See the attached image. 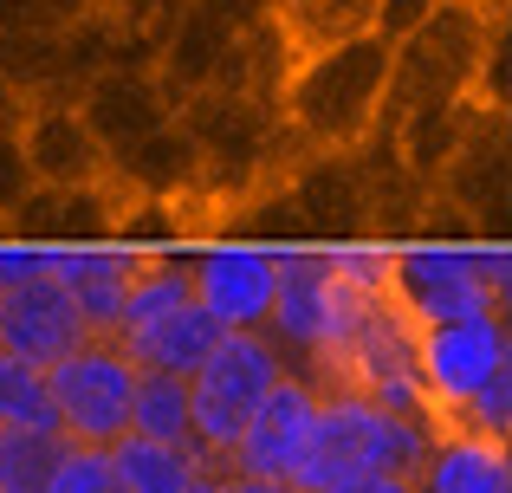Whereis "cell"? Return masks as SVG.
<instances>
[{"mask_svg":"<svg viewBox=\"0 0 512 493\" xmlns=\"http://www.w3.org/2000/svg\"><path fill=\"white\" fill-rule=\"evenodd\" d=\"M389 91V39L363 33L286 65L273 91V117L292 156H350L376 137Z\"/></svg>","mask_w":512,"mask_h":493,"instance_id":"obj_1","label":"cell"},{"mask_svg":"<svg viewBox=\"0 0 512 493\" xmlns=\"http://www.w3.org/2000/svg\"><path fill=\"white\" fill-rule=\"evenodd\" d=\"M500 26H506V0H435L389 46L383 124L415 111V104L480 98V65H487V46H493Z\"/></svg>","mask_w":512,"mask_h":493,"instance_id":"obj_2","label":"cell"},{"mask_svg":"<svg viewBox=\"0 0 512 493\" xmlns=\"http://www.w3.org/2000/svg\"><path fill=\"white\" fill-rule=\"evenodd\" d=\"M512 260L506 241L435 247L402 241L389 247V299L409 325H461V318H506Z\"/></svg>","mask_w":512,"mask_h":493,"instance_id":"obj_3","label":"cell"},{"mask_svg":"<svg viewBox=\"0 0 512 493\" xmlns=\"http://www.w3.org/2000/svg\"><path fill=\"white\" fill-rule=\"evenodd\" d=\"M318 429H312V448L299 461V481L305 493H325V487H344V481H363V474H422L428 461V422H409V416H389V409L363 403L350 390H318Z\"/></svg>","mask_w":512,"mask_h":493,"instance_id":"obj_4","label":"cell"},{"mask_svg":"<svg viewBox=\"0 0 512 493\" xmlns=\"http://www.w3.org/2000/svg\"><path fill=\"white\" fill-rule=\"evenodd\" d=\"M279 377H286V357L266 331H221L214 351L188 377V442H195V455L227 474L240 429Z\"/></svg>","mask_w":512,"mask_h":493,"instance_id":"obj_5","label":"cell"},{"mask_svg":"<svg viewBox=\"0 0 512 493\" xmlns=\"http://www.w3.org/2000/svg\"><path fill=\"white\" fill-rule=\"evenodd\" d=\"M512 370L506 318H461V325H415V383L428 403V435H448L461 409Z\"/></svg>","mask_w":512,"mask_h":493,"instance_id":"obj_6","label":"cell"},{"mask_svg":"<svg viewBox=\"0 0 512 493\" xmlns=\"http://www.w3.org/2000/svg\"><path fill=\"white\" fill-rule=\"evenodd\" d=\"M52 416L59 435L78 448H111L117 435H130V390H137V364L117 351V338H85L46 364Z\"/></svg>","mask_w":512,"mask_h":493,"instance_id":"obj_7","label":"cell"},{"mask_svg":"<svg viewBox=\"0 0 512 493\" xmlns=\"http://www.w3.org/2000/svg\"><path fill=\"white\" fill-rule=\"evenodd\" d=\"M188 292L221 331H260L279 292V253L247 241H208L188 253Z\"/></svg>","mask_w":512,"mask_h":493,"instance_id":"obj_8","label":"cell"},{"mask_svg":"<svg viewBox=\"0 0 512 493\" xmlns=\"http://www.w3.org/2000/svg\"><path fill=\"white\" fill-rule=\"evenodd\" d=\"M318 383H305L299 370H286V377L273 383V390L260 396V409L247 416V429H240L234 455H227V474H260V481H292L305 461V448H312V429H318Z\"/></svg>","mask_w":512,"mask_h":493,"instance_id":"obj_9","label":"cell"},{"mask_svg":"<svg viewBox=\"0 0 512 493\" xmlns=\"http://www.w3.org/2000/svg\"><path fill=\"white\" fill-rule=\"evenodd\" d=\"M286 195L299 208L305 247H357L370 241V195H363L357 156H292Z\"/></svg>","mask_w":512,"mask_h":493,"instance_id":"obj_10","label":"cell"},{"mask_svg":"<svg viewBox=\"0 0 512 493\" xmlns=\"http://www.w3.org/2000/svg\"><path fill=\"white\" fill-rule=\"evenodd\" d=\"M20 156L33 169V182L46 189H85V182H111V156L98 150V137L85 130L72 98H26L13 117Z\"/></svg>","mask_w":512,"mask_h":493,"instance_id":"obj_11","label":"cell"},{"mask_svg":"<svg viewBox=\"0 0 512 493\" xmlns=\"http://www.w3.org/2000/svg\"><path fill=\"white\" fill-rule=\"evenodd\" d=\"M72 104H78V117H85V130L98 137L104 156H124L130 143H143L150 130H163L175 117L169 91L143 65H104V72H91L72 91Z\"/></svg>","mask_w":512,"mask_h":493,"instance_id":"obj_12","label":"cell"},{"mask_svg":"<svg viewBox=\"0 0 512 493\" xmlns=\"http://www.w3.org/2000/svg\"><path fill=\"white\" fill-rule=\"evenodd\" d=\"M506 111H480V124L467 130V143L448 156V169L435 176V195L454 208V215L474 221L480 241H500L506 228Z\"/></svg>","mask_w":512,"mask_h":493,"instance_id":"obj_13","label":"cell"},{"mask_svg":"<svg viewBox=\"0 0 512 493\" xmlns=\"http://www.w3.org/2000/svg\"><path fill=\"white\" fill-rule=\"evenodd\" d=\"M85 318H78L72 292L59 286L52 273L26 279V286H7L0 292V351L20 357V364H59L72 344H85Z\"/></svg>","mask_w":512,"mask_h":493,"instance_id":"obj_14","label":"cell"},{"mask_svg":"<svg viewBox=\"0 0 512 493\" xmlns=\"http://www.w3.org/2000/svg\"><path fill=\"white\" fill-rule=\"evenodd\" d=\"M234 39H240V33L208 7V0H182V7L169 13L163 39H156V65H150L156 85L169 91V104H182V98H195V91H208L214 78H221L227 46H234Z\"/></svg>","mask_w":512,"mask_h":493,"instance_id":"obj_15","label":"cell"},{"mask_svg":"<svg viewBox=\"0 0 512 493\" xmlns=\"http://www.w3.org/2000/svg\"><path fill=\"white\" fill-rule=\"evenodd\" d=\"M111 189L124 195V202H175V215H182V208L195 202V189H201L195 137L169 117L163 130H150V137L130 143L124 156H111Z\"/></svg>","mask_w":512,"mask_h":493,"instance_id":"obj_16","label":"cell"},{"mask_svg":"<svg viewBox=\"0 0 512 493\" xmlns=\"http://www.w3.org/2000/svg\"><path fill=\"white\" fill-rule=\"evenodd\" d=\"M143 253L104 241V247H46V273L72 292L78 318H85L91 338H117V318H124V286L137 273Z\"/></svg>","mask_w":512,"mask_h":493,"instance_id":"obj_17","label":"cell"},{"mask_svg":"<svg viewBox=\"0 0 512 493\" xmlns=\"http://www.w3.org/2000/svg\"><path fill=\"white\" fill-rule=\"evenodd\" d=\"M480 111L487 104L480 98H454V104H415V111L389 117V150H396V163L409 169L422 189H435V176L448 169V156L467 143V130L480 124Z\"/></svg>","mask_w":512,"mask_h":493,"instance_id":"obj_18","label":"cell"},{"mask_svg":"<svg viewBox=\"0 0 512 493\" xmlns=\"http://www.w3.org/2000/svg\"><path fill=\"white\" fill-rule=\"evenodd\" d=\"M214 338H221V325H214V318L201 312L195 299H188V305H175V312L150 318V325L117 331V351H124L137 370H163V377H195V364L214 351Z\"/></svg>","mask_w":512,"mask_h":493,"instance_id":"obj_19","label":"cell"},{"mask_svg":"<svg viewBox=\"0 0 512 493\" xmlns=\"http://www.w3.org/2000/svg\"><path fill=\"white\" fill-rule=\"evenodd\" d=\"M376 13H383V0H273V7H266V26H273L279 52H286V65H292V59H305V52L338 46V39L376 33Z\"/></svg>","mask_w":512,"mask_h":493,"instance_id":"obj_20","label":"cell"},{"mask_svg":"<svg viewBox=\"0 0 512 493\" xmlns=\"http://www.w3.org/2000/svg\"><path fill=\"white\" fill-rule=\"evenodd\" d=\"M415 493H512L506 442L493 435H435L415 474Z\"/></svg>","mask_w":512,"mask_h":493,"instance_id":"obj_21","label":"cell"},{"mask_svg":"<svg viewBox=\"0 0 512 493\" xmlns=\"http://www.w3.org/2000/svg\"><path fill=\"white\" fill-rule=\"evenodd\" d=\"M111 468L124 493H195L201 481H214V461H201L195 448H169V442H143V435H117L111 442Z\"/></svg>","mask_w":512,"mask_h":493,"instance_id":"obj_22","label":"cell"},{"mask_svg":"<svg viewBox=\"0 0 512 493\" xmlns=\"http://www.w3.org/2000/svg\"><path fill=\"white\" fill-rule=\"evenodd\" d=\"M130 435L169 442V448H195L188 442V377L137 370V390H130Z\"/></svg>","mask_w":512,"mask_h":493,"instance_id":"obj_23","label":"cell"},{"mask_svg":"<svg viewBox=\"0 0 512 493\" xmlns=\"http://www.w3.org/2000/svg\"><path fill=\"white\" fill-rule=\"evenodd\" d=\"M0 429H33V435H59V416H52V390L46 370L20 364V357L0 351Z\"/></svg>","mask_w":512,"mask_h":493,"instance_id":"obj_24","label":"cell"},{"mask_svg":"<svg viewBox=\"0 0 512 493\" xmlns=\"http://www.w3.org/2000/svg\"><path fill=\"white\" fill-rule=\"evenodd\" d=\"M65 435H33V429H0V493H46V474L59 461Z\"/></svg>","mask_w":512,"mask_h":493,"instance_id":"obj_25","label":"cell"},{"mask_svg":"<svg viewBox=\"0 0 512 493\" xmlns=\"http://www.w3.org/2000/svg\"><path fill=\"white\" fill-rule=\"evenodd\" d=\"M46 493H124V481H117V468H111V448L65 442L59 461H52V474H46Z\"/></svg>","mask_w":512,"mask_h":493,"instance_id":"obj_26","label":"cell"},{"mask_svg":"<svg viewBox=\"0 0 512 493\" xmlns=\"http://www.w3.org/2000/svg\"><path fill=\"white\" fill-rule=\"evenodd\" d=\"M26 189H33V169H26L20 137H13V124H7L0 130V228H7V215L26 202Z\"/></svg>","mask_w":512,"mask_h":493,"instance_id":"obj_27","label":"cell"},{"mask_svg":"<svg viewBox=\"0 0 512 493\" xmlns=\"http://www.w3.org/2000/svg\"><path fill=\"white\" fill-rule=\"evenodd\" d=\"M91 7H98L104 20L130 26V33H163V26H169V13L182 7V0H91Z\"/></svg>","mask_w":512,"mask_h":493,"instance_id":"obj_28","label":"cell"},{"mask_svg":"<svg viewBox=\"0 0 512 493\" xmlns=\"http://www.w3.org/2000/svg\"><path fill=\"white\" fill-rule=\"evenodd\" d=\"M46 273V247H26V241H7L0 234V292L7 286H26V279Z\"/></svg>","mask_w":512,"mask_h":493,"instance_id":"obj_29","label":"cell"},{"mask_svg":"<svg viewBox=\"0 0 512 493\" xmlns=\"http://www.w3.org/2000/svg\"><path fill=\"white\" fill-rule=\"evenodd\" d=\"M325 493H415L409 474H363V481H344V487H325Z\"/></svg>","mask_w":512,"mask_h":493,"instance_id":"obj_30","label":"cell"},{"mask_svg":"<svg viewBox=\"0 0 512 493\" xmlns=\"http://www.w3.org/2000/svg\"><path fill=\"white\" fill-rule=\"evenodd\" d=\"M221 493H305L299 481H260V474H221Z\"/></svg>","mask_w":512,"mask_h":493,"instance_id":"obj_31","label":"cell"},{"mask_svg":"<svg viewBox=\"0 0 512 493\" xmlns=\"http://www.w3.org/2000/svg\"><path fill=\"white\" fill-rule=\"evenodd\" d=\"M39 0H0V33H20V26H39Z\"/></svg>","mask_w":512,"mask_h":493,"instance_id":"obj_32","label":"cell"},{"mask_svg":"<svg viewBox=\"0 0 512 493\" xmlns=\"http://www.w3.org/2000/svg\"><path fill=\"white\" fill-rule=\"evenodd\" d=\"M195 493H221V474H214V481H201V487H195Z\"/></svg>","mask_w":512,"mask_h":493,"instance_id":"obj_33","label":"cell"}]
</instances>
